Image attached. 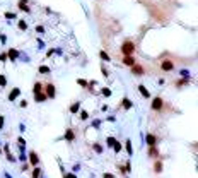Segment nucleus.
<instances>
[{"label": "nucleus", "mask_w": 198, "mask_h": 178, "mask_svg": "<svg viewBox=\"0 0 198 178\" xmlns=\"http://www.w3.org/2000/svg\"><path fill=\"white\" fill-rule=\"evenodd\" d=\"M106 144H108L109 147H113V146L116 144V139H115V137H108V139H106Z\"/></svg>", "instance_id": "nucleus-21"}, {"label": "nucleus", "mask_w": 198, "mask_h": 178, "mask_svg": "<svg viewBox=\"0 0 198 178\" xmlns=\"http://www.w3.org/2000/svg\"><path fill=\"white\" fill-rule=\"evenodd\" d=\"M39 173H41V169H39L38 166H36V168L33 169V178H39Z\"/></svg>", "instance_id": "nucleus-25"}, {"label": "nucleus", "mask_w": 198, "mask_h": 178, "mask_svg": "<svg viewBox=\"0 0 198 178\" xmlns=\"http://www.w3.org/2000/svg\"><path fill=\"white\" fill-rule=\"evenodd\" d=\"M138 91H140V94H142L143 98H147V100L150 98V93H149V89H147L143 84H140V86H138Z\"/></svg>", "instance_id": "nucleus-10"}, {"label": "nucleus", "mask_w": 198, "mask_h": 178, "mask_svg": "<svg viewBox=\"0 0 198 178\" xmlns=\"http://www.w3.org/2000/svg\"><path fill=\"white\" fill-rule=\"evenodd\" d=\"M19 94H21V89H19V87H14L12 91L9 93V101H14Z\"/></svg>", "instance_id": "nucleus-9"}, {"label": "nucleus", "mask_w": 198, "mask_h": 178, "mask_svg": "<svg viewBox=\"0 0 198 178\" xmlns=\"http://www.w3.org/2000/svg\"><path fill=\"white\" fill-rule=\"evenodd\" d=\"M5 17H7V19H16V14H12V12H7V14H5Z\"/></svg>", "instance_id": "nucleus-32"}, {"label": "nucleus", "mask_w": 198, "mask_h": 178, "mask_svg": "<svg viewBox=\"0 0 198 178\" xmlns=\"http://www.w3.org/2000/svg\"><path fill=\"white\" fill-rule=\"evenodd\" d=\"M48 98H46V94L44 93H39V94H34V101L36 103H43V101H46Z\"/></svg>", "instance_id": "nucleus-12"}, {"label": "nucleus", "mask_w": 198, "mask_h": 178, "mask_svg": "<svg viewBox=\"0 0 198 178\" xmlns=\"http://www.w3.org/2000/svg\"><path fill=\"white\" fill-rule=\"evenodd\" d=\"M103 94L104 96H111V89H109V87H103Z\"/></svg>", "instance_id": "nucleus-31"}, {"label": "nucleus", "mask_w": 198, "mask_h": 178, "mask_svg": "<svg viewBox=\"0 0 198 178\" xmlns=\"http://www.w3.org/2000/svg\"><path fill=\"white\" fill-rule=\"evenodd\" d=\"M113 149H115V152H120L121 151V142H118V140H116V144L113 146Z\"/></svg>", "instance_id": "nucleus-28"}, {"label": "nucleus", "mask_w": 198, "mask_h": 178, "mask_svg": "<svg viewBox=\"0 0 198 178\" xmlns=\"http://www.w3.org/2000/svg\"><path fill=\"white\" fill-rule=\"evenodd\" d=\"M101 70H103V75H104V77H109V75H108V70L104 69V67H103V69H101Z\"/></svg>", "instance_id": "nucleus-37"}, {"label": "nucleus", "mask_w": 198, "mask_h": 178, "mask_svg": "<svg viewBox=\"0 0 198 178\" xmlns=\"http://www.w3.org/2000/svg\"><path fill=\"white\" fill-rule=\"evenodd\" d=\"M164 100L161 98V96H155V98H152V103H150V110L154 113H161L164 111Z\"/></svg>", "instance_id": "nucleus-2"}, {"label": "nucleus", "mask_w": 198, "mask_h": 178, "mask_svg": "<svg viewBox=\"0 0 198 178\" xmlns=\"http://www.w3.org/2000/svg\"><path fill=\"white\" fill-rule=\"evenodd\" d=\"M126 151H128L130 156L133 154V149H132V142H130V140H126Z\"/></svg>", "instance_id": "nucleus-26"}, {"label": "nucleus", "mask_w": 198, "mask_h": 178, "mask_svg": "<svg viewBox=\"0 0 198 178\" xmlns=\"http://www.w3.org/2000/svg\"><path fill=\"white\" fill-rule=\"evenodd\" d=\"M94 151L96 152H103V147H101V146H97V144H94Z\"/></svg>", "instance_id": "nucleus-33"}, {"label": "nucleus", "mask_w": 198, "mask_h": 178, "mask_svg": "<svg viewBox=\"0 0 198 178\" xmlns=\"http://www.w3.org/2000/svg\"><path fill=\"white\" fill-rule=\"evenodd\" d=\"M130 70H132V74H133V75H143V74H145V69H143L138 62L135 64V65L130 67Z\"/></svg>", "instance_id": "nucleus-5"}, {"label": "nucleus", "mask_w": 198, "mask_h": 178, "mask_svg": "<svg viewBox=\"0 0 198 178\" xmlns=\"http://www.w3.org/2000/svg\"><path fill=\"white\" fill-rule=\"evenodd\" d=\"M5 154H7V159L9 161H14V158H12V154H10V151H9V146H7V144H5Z\"/></svg>", "instance_id": "nucleus-23"}, {"label": "nucleus", "mask_w": 198, "mask_h": 178, "mask_svg": "<svg viewBox=\"0 0 198 178\" xmlns=\"http://www.w3.org/2000/svg\"><path fill=\"white\" fill-rule=\"evenodd\" d=\"M33 93H34V94H39V93H43V84H41V82H36L34 87H33Z\"/></svg>", "instance_id": "nucleus-15"}, {"label": "nucleus", "mask_w": 198, "mask_h": 178, "mask_svg": "<svg viewBox=\"0 0 198 178\" xmlns=\"http://www.w3.org/2000/svg\"><path fill=\"white\" fill-rule=\"evenodd\" d=\"M99 56H101L104 62H109V60H111V58H109V55H108L106 52H99Z\"/></svg>", "instance_id": "nucleus-19"}, {"label": "nucleus", "mask_w": 198, "mask_h": 178, "mask_svg": "<svg viewBox=\"0 0 198 178\" xmlns=\"http://www.w3.org/2000/svg\"><path fill=\"white\" fill-rule=\"evenodd\" d=\"M154 171L155 173H161V171H162V163H161V161H157L154 165Z\"/></svg>", "instance_id": "nucleus-17"}, {"label": "nucleus", "mask_w": 198, "mask_h": 178, "mask_svg": "<svg viewBox=\"0 0 198 178\" xmlns=\"http://www.w3.org/2000/svg\"><path fill=\"white\" fill-rule=\"evenodd\" d=\"M29 161H31V165H34V166L39 165V158H38V154H36L34 151L29 152Z\"/></svg>", "instance_id": "nucleus-8"}, {"label": "nucleus", "mask_w": 198, "mask_h": 178, "mask_svg": "<svg viewBox=\"0 0 198 178\" xmlns=\"http://www.w3.org/2000/svg\"><path fill=\"white\" fill-rule=\"evenodd\" d=\"M17 56H19L17 50H9V53H7V58H10V60H16Z\"/></svg>", "instance_id": "nucleus-14"}, {"label": "nucleus", "mask_w": 198, "mask_h": 178, "mask_svg": "<svg viewBox=\"0 0 198 178\" xmlns=\"http://www.w3.org/2000/svg\"><path fill=\"white\" fill-rule=\"evenodd\" d=\"M135 64H137V58H135L133 55L123 56V65H126V67H132V65H135Z\"/></svg>", "instance_id": "nucleus-6"}, {"label": "nucleus", "mask_w": 198, "mask_h": 178, "mask_svg": "<svg viewBox=\"0 0 198 178\" xmlns=\"http://www.w3.org/2000/svg\"><path fill=\"white\" fill-rule=\"evenodd\" d=\"M79 108H80V103H73L72 106H70V111H72V113H77Z\"/></svg>", "instance_id": "nucleus-20"}, {"label": "nucleus", "mask_w": 198, "mask_h": 178, "mask_svg": "<svg viewBox=\"0 0 198 178\" xmlns=\"http://www.w3.org/2000/svg\"><path fill=\"white\" fill-rule=\"evenodd\" d=\"M79 117H80L82 120H87V118H89V113H87L86 110H80V113H79Z\"/></svg>", "instance_id": "nucleus-22"}, {"label": "nucleus", "mask_w": 198, "mask_h": 178, "mask_svg": "<svg viewBox=\"0 0 198 178\" xmlns=\"http://www.w3.org/2000/svg\"><path fill=\"white\" fill-rule=\"evenodd\" d=\"M145 140H147V144H149V147H154V146H157V137H155L154 134H147Z\"/></svg>", "instance_id": "nucleus-7"}, {"label": "nucleus", "mask_w": 198, "mask_h": 178, "mask_svg": "<svg viewBox=\"0 0 198 178\" xmlns=\"http://www.w3.org/2000/svg\"><path fill=\"white\" fill-rule=\"evenodd\" d=\"M19 29H21V31H26V29H27L26 21H19Z\"/></svg>", "instance_id": "nucleus-24"}, {"label": "nucleus", "mask_w": 198, "mask_h": 178, "mask_svg": "<svg viewBox=\"0 0 198 178\" xmlns=\"http://www.w3.org/2000/svg\"><path fill=\"white\" fill-rule=\"evenodd\" d=\"M121 106H123L125 110H130L132 106H133V103H132L128 98H123V100H121Z\"/></svg>", "instance_id": "nucleus-11"}, {"label": "nucleus", "mask_w": 198, "mask_h": 178, "mask_svg": "<svg viewBox=\"0 0 198 178\" xmlns=\"http://www.w3.org/2000/svg\"><path fill=\"white\" fill-rule=\"evenodd\" d=\"M104 178H115L113 175H109V173H104Z\"/></svg>", "instance_id": "nucleus-39"}, {"label": "nucleus", "mask_w": 198, "mask_h": 178, "mask_svg": "<svg viewBox=\"0 0 198 178\" xmlns=\"http://www.w3.org/2000/svg\"><path fill=\"white\" fill-rule=\"evenodd\" d=\"M149 156H157V149H155V146L154 147H149Z\"/></svg>", "instance_id": "nucleus-27"}, {"label": "nucleus", "mask_w": 198, "mask_h": 178, "mask_svg": "<svg viewBox=\"0 0 198 178\" xmlns=\"http://www.w3.org/2000/svg\"><path fill=\"white\" fill-rule=\"evenodd\" d=\"M5 84H7V79L4 74H0V86H5Z\"/></svg>", "instance_id": "nucleus-29"}, {"label": "nucleus", "mask_w": 198, "mask_h": 178, "mask_svg": "<svg viewBox=\"0 0 198 178\" xmlns=\"http://www.w3.org/2000/svg\"><path fill=\"white\" fill-rule=\"evenodd\" d=\"M43 93L46 94L48 100H53V98L56 96V87H55V84H51V82L44 84V86H43Z\"/></svg>", "instance_id": "nucleus-3"}, {"label": "nucleus", "mask_w": 198, "mask_h": 178, "mask_svg": "<svg viewBox=\"0 0 198 178\" xmlns=\"http://www.w3.org/2000/svg\"><path fill=\"white\" fill-rule=\"evenodd\" d=\"M19 7H21V10H24V12H29V7H27V0H19Z\"/></svg>", "instance_id": "nucleus-16"}, {"label": "nucleus", "mask_w": 198, "mask_h": 178, "mask_svg": "<svg viewBox=\"0 0 198 178\" xmlns=\"http://www.w3.org/2000/svg\"><path fill=\"white\" fill-rule=\"evenodd\" d=\"M2 127H4V117L0 115V129H2Z\"/></svg>", "instance_id": "nucleus-38"}, {"label": "nucleus", "mask_w": 198, "mask_h": 178, "mask_svg": "<svg viewBox=\"0 0 198 178\" xmlns=\"http://www.w3.org/2000/svg\"><path fill=\"white\" fill-rule=\"evenodd\" d=\"M135 50H137V46H135V43L132 39H126V41H123V45H121V53H123V56L133 55Z\"/></svg>", "instance_id": "nucleus-1"}, {"label": "nucleus", "mask_w": 198, "mask_h": 178, "mask_svg": "<svg viewBox=\"0 0 198 178\" xmlns=\"http://www.w3.org/2000/svg\"><path fill=\"white\" fill-rule=\"evenodd\" d=\"M159 67L164 72H172V70H174V62L169 60V58H162V60L159 62Z\"/></svg>", "instance_id": "nucleus-4"}, {"label": "nucleus", "mask_w": 198, "mask_h": 178, "mask_svg": "<svg viewBox=\"0 0 198 178\" xmlns=\"http://www.w3.org/2000/svg\"><path fill=\"white\" fill-rule=\"evenodd\" d=\"M77 84H79V86H82V87H87V86H89V84H87L86 81H84V79H79Z\"/></svg>", "instance_id": "nucleus-30"}, {"label": "nucleus", "mask_w": 198, "mask_h": 178, "mask_svg": "<svg viewBox=\"0 0 198 178\" xmlns=\"http://www.w3.org/2000/svg\"><path fill=\"white\" fill-rule=\"evenodd\" d=\"M51 70H50V67H46V65H41L39 67V74H50Z\"/></svg>", "instance_id": "nucleus-18"}, {"label": "nucleus", "mask_w": 198, "mask_h": 178, "mask_svg": "<svg viewBox=\"0 0 198 178\" xmlns=\"http://www.w3.org/2000/svg\"><path fill=\"white\" fill-rule=\"evenodd\" d=\"M73 139H75V134H73L72 129H69V130L65 132V140H70V142H72Z\"/></svg>", "instance_id": "nucleus-13"}, {"label": "nucleus", "mask_w": 198, "mask_h": 178, "mask_svg": "<svg viewBox=\"0 0 198 178\" xmlns=\"http://www.w3.org/2000/svg\"><path fill=\"white\" fill-rule=\"evenodd\" d=\"M19 144H21V146H22V147H24V146H26V140H24V139H22V137H19Z\"/></svg>", "instance_id": "nucleus-34"}, {"label": "nucleus", "mask_w": 198, "mask_h": 178, "mask_svg": "<svg viewBox=\"0 0 198 178\" xmlns=\"http://www.w3.org/2000/svg\"><path fill=\"white\" fill-rule=\"evenodd\" d=\"M36 31H38V33H44V27L43 26H38V27H36Z\"/></svg>", "instance_id": "nucleus-35"}, {"label": "nucleus", "mask_w": 198, "mask_h": 178, "mask_svg": "<svg viewBox=\"0 0 198 178\" xmlns=\"http://www.w3.org/2000/svg\"><path fill=\"white\" fill-rule=\"evenodd\" d=\"M0 60L5 62V60H7V55H5V53H2V55H0Z\"/></svg>", "instance_id": "nucleus-36"}, {"label": "nucleus", "mask_w": 198, "mask_h": 178, "mask_svg": "<svg viewBox=\"0 0 198 178\" xmlns=\"http://www.w3.org/2000/svg\"><path fill=\"white\" fill-rule=\"evenodd\" d=\"M65 178H75L73 175H65Z\"/></svg>", "instance_id": "nucleus-40"}]
</instances>
